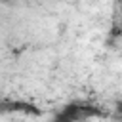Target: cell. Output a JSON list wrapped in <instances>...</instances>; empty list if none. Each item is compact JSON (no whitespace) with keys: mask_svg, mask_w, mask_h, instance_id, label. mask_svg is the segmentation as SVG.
<instances>
[{"mask_svg":"<svg viewBox=\"0 0 122 122\" xmlns=\"http://www.w3.org/2000/svg\"><path fill=\"white\" fill-rule=\"evenodd\" d=\"M50 122H74V120H72V118H71V116L61 109V111H57V112L50 118Z\"/></svg>","mask_w":122,"mask_h":122,"instance_id":"cell-2","label":"cell"},{"mask_svg":"<svg viewBox=\"0 0 122 122\" xmlns=\"http://www.w3.org/2000/svg\"><path fill=\"white\" fill-rule=\"evenodd\" d=\"M114 116L116 118H122V99H118L114 103Z\"/></svg>","mask_w":122,"mask_h":122,"instance_id":"cell-3","label":"cell"},{"mask_svg":"<svg viewBox=\"0 0 122 122\" xmlns=\"http://www.w3.org/2000/svg\"><path fill=\"white\" fill-rule=\"evenodd\" d=\"M2 111L4 112H23V114H32V116H40L42 114V111L36 107V105H32V103H29V101H19V99H4L2 101Z\"/></svg>","mask_w":122,"mask_h":122,"instance_id":"cell-1","label":"cell"},{"mask_svg":"<svg viewBox=\"0 0 122 122\" xmlns=\"http://www.w3.org/2000/svg\"><path fill=\"white\" fill-rule=\"evenodd\" d=\"M114 8H122V0H114Z\"/></svg>","mask_w":122,"mask_h":122,"instance_id":"cell-4","label":"cell"}]
</instances>
